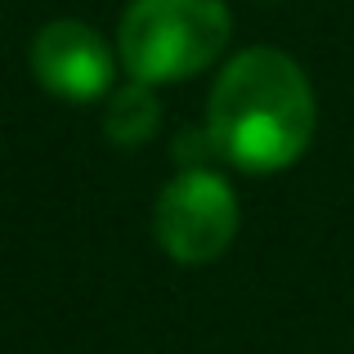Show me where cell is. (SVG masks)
I'll return each instance as SVG.
<instances>
[{"label":"cell","instance_id":"cell-1","mask_svg":"<svg viewBox=\"0 0 354 354\" xmlns=\"http://www.w3.org/2000/svg\"><path fill=\"white\" fill-rule=\"evenodd\" d=\"M314 126H319L314 86L292 54L251 45L216 77L207 104V139L242 171H287L305 157Z\"/></svg>","mask_w":354,"mask_h":354},{"label":"cell","instance_id":"cell-2","mask_svg":"<svg viewBox=\"0 0 354 354\" xmlns=\"http://www.w3.org/2000/svg\"><path fill=\"white\" fill-rule=\"evenodd\" d=\"M229 45L225 0H130L117 27L121 63L144 86L198 77Z\"/></svg>","mask_w":354,"mask_h":354},{"label":"cell","instance_id":"cell-3","mask_svg":"<svg viewBox=\"0 0 354 354\" xmlns=\"http://www.w3.org/2000/svg\"><path fill=\"white\" fill-rule=\"evenodd\" d=\"M153 229L171 260L207 265V260L225 256L229 242L238 238V198L229 189V180L193 166V171H180L157 193Z\"/></svg>","mask_w":354,"mask_h":354},{"label":"cell","instance_id":"cell-4","mask_svg":"<svg viewBox=\"0 0 354 354\" xmlns=\"http://www.w3.org/2000/svg\"><path fill=\"white\" fill-rule=\"evenodd\" d=\"M32 72L50 95L68 104H90V99H104L113 86V54L90 23L54 18L32 41Z\"/></svg>","mask_w":354,"mask_h":354},{"label":"cell","instance_id":"cell-5","mask_svg":"<svg viewBox=\"0 0 354 354\" xmlns=\"http://www.w3.org/2000/svg\"><path fill=\"white\" fill-rule=\"evenodd\" d=\"M157 121H162V108H157L153 90H148L144 81H135L130 90H121L113 104H108L104 126L117 144H139V139H148L157 130Z\"/></svg>","mask_w":354,"mask_h":354}]
</instances>
